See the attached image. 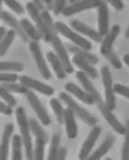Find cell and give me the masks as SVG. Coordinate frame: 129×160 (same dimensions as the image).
<instances>
[{
  "label": "cell",
  "mask_w": 129,
  "mask_h": 160,
  "mask_svg": "<svg viewBox=\"0 0 129 160\" xmlns=\"http://www.w3.org/2000/svg\"><path fill=\"white\" fill-rule=\"evenodd\" d=\"M121 28L119 24H114L102 39L100 46V52L102 56L107 59L110 64L117 69L122 68L121 61L115 53L113 46L120 33Z\"/></svg>",
  "instance_id": "6da1fadb"
},
{
  "label": "cell",
  "mask_w": 129,
  "mask_h": 160,
  "mask_svg": "<svg viewBox=\"0 0 129 160\" xmlns=\"http://www.w3.org/2000/svg\"><path fill=\"white\" fill-rule=\"evenodd\" d=\"M16 117L20 133L21 134V138L26 152V156L28 160H32L33 154L32 138L30 134L31 128L25 110L23 107L17 108L16 111Z\"/></svg>",
  "instance_id": "7a4b0ae2"
},
{
  "label": "cell",
  "mask_w": 129,
  "mask_h": 160,
  "mask_svg": "<svg viewBox=\"0 0 129 160\" xmlns=\"http://www.w3.org/2000/svg\"><path fill=\"white\" fill-rule=\"evenodd\" d=\"M26 10L36 24V27L41 39L45 42L50 43L52 37L55 34L48 27L46 23L44 21L41 14V10L33 1H29L27 3L26 5Z\"/></svg>",
  "instance_id": "3957f363"
},
{
  "label": "cell",
  "mask_w": 129,
  "mask_h": 160,
  "mask_svg": "<svg viewBox=\"0 0 129 160\" xmlns=\"http://www.w3.org/2000/svg\"><path fill=\"white\" fill-rule=\"evenodd\" d=\"M60 99L68 105L73 110L74 114L81 119L82 121L88 126H95L97 124V119L93 114L81 106L73 98L66 92H61L59 95Z\"/></svg>",
  "instance_id": "277c9868"
},
{
  "label": "cell",
  "mask_w": 129,
  "mask_h": 160,
  "mask_svg": "<svg viewBox=\"0 0 129 160\" xmlns=\"http://www.w3.org/2000/svg\"><path fill=\"white\" fill-rule=\"evenodd\" d=\"M100 74L104 88L105 104L109 109L112 111L116 108L117 102L112 75L109 68L107 66H102L100 69Z\"/></svg>",
  "instance_id": "5b68a950"
},
{
  "label": "cell",
  "mask_w": 129,
  "mask_h": 160,
  "mask_svg": "<svg viewBox=\"0 0 129 160\" xmlns=\"http://www.w3.org/2000/svg\"><path fill=\"white\" fill-rule=\"evenodd\" d=\"M54 26L57 31L59 32L63 36L67 38L75 45L80 47L87 51H90L92 48L91 42L76 32L71 29L69 27L62 21H57L54 23Z\"/></svg>",
  "instance_id": "8992f818"
},
{
  "label": "cell",
  "mask_w": 129,
  "mask_h": 160,
  "mask_svg": "<svg viewBox=\"0 0 129 160\" xmlns=\"http://www.w3.org/2000/svg\"><path fill=\"white\" fill-rule=\"evenodd\" d=\"M29 50L32 53L37 68L42 77L46 80L50 79L51 78V73L47 65L46 62L44 59L41 49L38 42L33 41L29 43Z\"/></svg>",
  "instance_id": "52a82bcc"
},
{
  "label": "cell",
  "mask_w": 129,
  "mask_h": 160,
  "mask_svg": "<svg viewBox=\"0 0 129 160\" xmlns=\"http://www.w3.org/2000/svg\"><path fill=\"white\" fill-rule=\"evenodd\" d=\"M25 95L30 107L35 112L42 124L44 126L49 125L51 122V118L43 105L42 104L40 100L37 97L36 95L34 92L28 90Z\"/></svg>",
  "instance_id": "ba28073f"
},
{
  "label": "cell",
  "mask_w": 129,
  "mask_h": 160,
  "mask_svg": "<svg viewBox=\"0 0 129 160\" xmlns=\"http://www.w3.org/2000/svg\"><path fill=\"white\" fill-rule=\"evenodd\" d=\"M102 3V0H79L64 9L62 14L66 17H69L84 11L97 8Z\"/></svg>",
  "instance_id": "9c48e42d"
},
{
  "label": "cell",
  "mask_w": 129,
  "mask_h": 160,
  "mask_svg": "<svg viewBox=\"0 0 129 160\" xmlns=\"http://www.w3.org/2000/svg\"><path fill=\"white\" fill-rule=\"evenodd\" d=\"M50 43L51 44L57 55L63 64L66 73L72 74L74 72V69L69 58L68 54L67 53V49L66 46L57 35L52 37Z\"/></svg>",
  "instance_id": "30bf717a"
},
{
  "label": "cell",
  "mask_w": 129,
  "mask_h": 160,
  "mask_svg": "<svg viewBox=\"0 0 129 160\" xmlns=\"http://www.w3.org/2000/svg\"><path fill=\"white\" fill-rule=\"evenodd\" d=\"M102 131V129L100 126L96 125L93 126V129L90 131L81 147L78 155V158L80 160H84L88 158L97 141L99 138Z\"/></svg>",
  "instance_id": "8fae6325"
},
{
  "label": "cell",
  "mask_w": 129,
  "mask_h": 160,
  "mask_svg": "<svg viewBox=\"0 0 129 160\" xmlns=\"http://www.w3.org/2000/svg\"><path fill=\"white\" fill-rule=\"evenodd\" d=\"M97 105L100 114H102L108 125L118 134L124 135L126 131L125 126H123L122 123L117 120L114 114L112 113V111L106 107L105 102H103Z\"/></svg>",
  "instance_id": "7c38bea8"
},
{
  "label": "cell",
  "mask_w": 129,
  "mask_h": 160,
  "mask_svg": "<svg viewBox=\"0 0 129 160\" xmlns=\"http://www.w3.org/2000/svg\"><path fill=\"white\" fill-rule=\"evenodd\" d=\"M21 83L27 88L34 89L38 92L47 96L53 95L54 90L51 86L47 85L43 82L38 81L34 78L29 77L27 75H23L20 78Z\"/></svg>",
  "instance_id": "4fadbf2b"
},
{
  "label": "cell",
  "mask_w": 129,
  "mask_h": 160,
  "mask_svg": "<svg viewBox=\"0 0 129 160\" xmlns=\"http://www.w3.org/2000/svg\"><path fill=\"white\" fill-rule=\"evenodd\" d=\"M76 75L79 82L81 83L84 90L94 98L96 104H99L104 102L99 92L95 88L91 80L89 79L88 75L81 70L78 71L76 73Z\"/></svg>",
  "instance_id": "5bb4252c"
},
{
  "label": "cell",
  "mask_w": 129,
  "mask_h": 160,
  "mask_svg": "<svg viewBox=\"0 0 129 160\" xmlns=\"http://www.w3.org/2000/svg\"><path fill=\"white\" fill-rule=\"evenodd\" d=\"M97 8L98 32L102 37L105 36L109 31V12L107 3L102 0Z\"/></svg>",
  "instance_id": "9a60e30c"
},
{
  "label": "cell",
  "mask_w": 129,
  "mask_h": 160,
  "mask_svg": "<svg viewBox=\"0 0 129 160\" xmlns=\"http://www.w3.org/2000/svg\"><path fill=\"white\" fill-rule=\"evenodd\" d=\"M70 23L71 26L76 31L84 36L88 37L93 41L96 42L102 41L103 37L100 34V33L85 24L84 22L79 20H73L71 21Z\"/></svg>",
  "instance_id": "2e32d148"
},
{
  "label": "cell",
  "mask_w": 129,
  "mask_h": 160,
  "mask_svg": "<svg viewBox=\"0 0 129 160\" xmlns=\"http://www.w3.org/2000/svg\"><path fill=\"white\" fill-rule=\"evenodd\" d=\"M64 88L67 92L73 95L85 104L91 105L95 104V100L92 96L85 90H83L79 87L76 84L72 82H67L64 86Z\"/></svg>",
  "instance_id": "e0dca14e"
},
{
  "label": "cell",
  "mask_w": 129,
  "mask_h": 160,
  "mask_svg": "<svg viewBox=\"0 0 129 160\" xmlns=\"http://www.w3.org/2000/svg\"><path fill=\"white\" fill-rule=\"evenodd\" d=\"M74 115L73 110L69 107L64 110V122L66 125L67 136L70 140L75 139L78 135V126Z\"/></svg>",
  "instance_id": "ac0fdd59"
},
{
  "label": "cell",
  "mask_w": 129,
  "mask_h": 160,
  "mask_svg": "<svg viewBox=\"0 0 129 160\" xmlns=\"http://www.w3.org/2000/svg\"><path fill=\"white\" fill-rule=\"evenodd\" d=\"M73 63L78 68L81 69L88 75L89 77L95 79L99 77V73L97 72V69L94 67V66L91 64L86 59L82 57L78 54H74L72 58Z\"/></svg>",
  "instance_id": "d6986e66"
},
{
  "label": "cell",
  "mask_w": 129,
  "mask_h": 160,
  "mask_svg": "<svg viewBox=\"0 0 129 160\" xmlns=\"http://www.w3.org/2000/svg\"><path fill=\"white\" fill-rule=\"evenodd\" d=\"M116 142L114 136L109 135L106 136L100 146L94 152L89 158V160H100L109 152Z\"/></svg>",
  "instance_id": "ffe728a7"
},
{
  "label": "cell",
  "mask_w": 129,
  "mask_h": 160,
  "mask_svg": "<svg viewBox=\"0 0 129 160\" xmlns=\"http://www.w3.org/2000/svg\"><path fill=\"white\" fill-rule=\"evenodd\" d=\"M14 131L13 124H7L5 127L2 134V138L0 147V159L6 160L7 158L9 150L10 141L12 133Z\"/></svg>",
  "instance_id": "44dd1931"
},
{
  "label": "cell",
  "mask_w": 129,
  "mask_h": 160,
  "mask_svg": "<svg viewBox=\"0 0 129 160\" xmlns=\"http://www.w3.org/2000/svg\"><path fill=\"white\" fill-rule=\"evenodd\" d=\"M1 18L3 22L12 27V29H13L23 40L24 41H28V37L22 30L19 22H18L17 19L11 13L6 11H2L1 12Z\"/></svg>",
  "instance_id": "7402d4cb"
},
{
  "label": "cell",
  "mask_w": 129,
  "mask_h": 160,
  "mask_svg": "<svg viewBox=\"0 0 129 160\" xmlns=\"http://www.w3.org/2000/svg\"><path fill=\"white\" fill-rule=\"evenodd\" d=\"M47 58L53 68L57 77L60 80H63L66 77V70L60 59L57 54L52 51H49L47 53Z\"/></svg>",
  "instance_id": "603a6c76"
},
{
  "label": "cell",
  "mask_w": 129,
  "mask_h": 160,
  "mask_svg": "<svg viewBox=\"0 0 129 160\" xmlns=\"http://www.w3.org/2000/svg\"><path fill=\"white\" fill-rule=\"evenodd\" d=\"M66 47L67 51H68L69 52L74 54L79 55L93 66L97 64L99 62V59L97 58L95 55L89 53L88 51H87L80 47L77 46L76 45L67 44Z\"/></svg>",
  "instance_id": "cb8c5ba5"
},
{
  "label": "cell",
  "mask_w": 129,
  "mask_h": 160,
  "mask_svg": "<svg viewBox=\"0 0 129 160\" xmlns=\"http://www.w3.org/2000/svg\"><path fill=\"white\" fill-rule=\"evenodd\" d=\"M19 23L22 30L28 38H30L33 41L36 42L41 39L36 27L33 26L27 19H22Z\"/></svg>",
  "instance_id": "d4e9b609"
},
{
  "label": "cell",
  "mask_w": 129,
  "mask_h": 160,
  "mask_svg": "<svg viewBox=\"0 0 129 160\" xmlns=\"http://www.w3.org/2000/svg\"><path fill=\"white\" fill-rule=\"evenodd\" d=\"M22 138L18 135L13 136L12 143V159L20 160L22 159Z\"/></svg>",
  "instance_id": "484cf974"
},
{
  "label": "cell",
  "mask_w": 129,
  "mask_h": 160,
  "mask_svg": "<svg viewBox=\"0 0 129 160\" xmlns=\"http://www.w3.org/2000/svg\"><path fill=\"white\" fill-rule=\"evenodd\" d=\"M61 144V136L58 133L54 134L52 138L48 156L47 158L48 160H57L59 150L60 149Z\"/></svg>",
  "instance_id": "4316f807"
},
{
  "label": "cell",
  "mask_w": 129,
  "mask_h": 160,
  "mask_svg": "<svg viewBox=\"0 0 129 160\" xmlns=\"http://www.w3.org/2000/svg\"><path fill=\"white\" fill-rule=\"evenodd\" d=\"M16 34V32L13 29H10L7 31L6 34L1 39V56H5L7 53L8 49L11 46L14 41Z\"/></svg>",
  "instance_id": "83f0119b"
},
{
  "label": "cell",
  "mask_w": 129,
  "mask_h": 160,
  "mask_svg": "<svg viewBox=\"0 0 129 160\" xmlns=\"http://www.w3.org/2000/svg\"><path fill=\"white\" fill-rule=\"evenodd\" d=\"M48 141L42 138H36L34 142V159L43 160L45 145Z\"/></svg>",
  "instance_id": "f1b7e54d"
},
{
  "label": "cell",
  "mask_w": 129,
  "mask_h": 160,
  "mask_svg": "<svg viewBox=\"0 0 129 160\" xmlns=\"http://www.w3.org/2000/svg\"><path fill=\"white\" fill-rule=\"evenodd\" d=\"M50 105L59 123L63 124L65 110L63 109L61 102L56 98H52L50 101Z\"/></svg>",
  "instance_id": "f546056e"
},
{
  "label": "cell",
  "mask_w": 129,
  "mask_h": 160,
  "mask_svg": "<svg viewBox=\"0 0 129 160\" xmlns=\"http://www.w3.org/2000/svg\"><path fill=\"white\" fill-rule=\"evenodd\" d=\"M31 130L36 138H42L48 141V135L46 131L42 128L35 119H31L29 121Z\"/></svg>",
  "instance_id": "4dcf8cb0"
},
{
  "label": "cell",
  "mask_w": 129,
  "mask_h": 160,
  "mask_svg": "<svg viewBox=\"0 0 129 160\" xmlns=\"http://www.w3.org/2000/svg\"><path fill=\"white\" fill-rule=\"evenodd\" d=\"M1 72H21L24 70V66L17 62H1L0 63Z\"/></svg>",
  "instance_id": "1f68e13d"
},
{
  "label": "cell",
  "mask_w": 129,
  "mask_h": 160,
  "mask_svg": "<svg viewBox=\"0 0 129 160\" xmlns=\"http://www.w3.org/2000/svg\"><path fill=\"white\" fill-rule=\"evenodd\" d=\"M1 87L10 92H15L17 94L25 95L28 91L27 88L24 85L22 84H16L15 82H7L4 84Z\"/></svg>",
  "instance_id": "d6a6232c"
},
{
  "label": "cell",
  "mask_w": 129,
  "mask_h": 160,
  "mask_svg": "<svg viewBox=\"0 0 129 160\" xmlns=\"http://www.w3.org/2000/svg\"><path fill=\"white\" fill-rule=\"evenodd\" d=\"M125 128V140L122 147L121 155L122 160H129V120L127 121Z\"/></svg>",
  "instance_id": "836d02e7"
},
{
  "label": "cell",
  "mask_w": 129,
  "mask_h": 160,
  "mask_svg": "<svg viewBox=\"0 0 129 160\" xmlns=\"http://www.w3.org/2000/svg\"><path fill=\"white\" fill-rule=\"evenodd\" d=\"M5 5L15 12L17 15H22L24 12V9L21 5H20L17 0H1Z\"/></svg>",
  "instance_id": "e575fe53"
},
{
  "label": "cell",
  "mask_w": 129,
  "mask_h": 160,
  "mask_svg": "<svg viewBox=\"0 0 129 160\" xmlns=\"http://www.w3.org/2000/svg\"><path fill=\"white\" fill-rule=\"evenodd\" d=\"M66 2L67 0H53L49 9L53 11L54 15H59L66 8Z\"/></svg>",
  "instance_id": "d590c367"
},
{
  "label": "cell",
  "mask_w": 129,
  "mask_h": 160,
  "mask_svg": "<svg viewBox=\"0 0 129 160\" xmlns=\"http://www.w3.org/2000/svg\"><path fill=\"white\" fill-rule=\"evenodd\" d=\"M0 92L1 97L2 98L3 100H5V102H6L7 104L10 105L11 107H14L16 105L17 101L15 98L10 94V92H8V90L5 89V88L1 87Z\"/></svg>",
  "instance_id": "8d00e7d4"
},
{
  "label": "cell",
  "mask_w": 129,
  "mask_h": 160,
  "mask_svg": "<svg viewBox=\"0 0 129 160\" xmlns=\"http://www.w3.org/2000/svg\"><path fill=\"white\" fill-rule=\"evenodd\" d=\"M114 89L115 93L129 100V87L120 83L115 84Z\"/></svg>",
  "instance_id": "74e56055"
},
{
  "label": "cell",
  "mask_w": 129,
  "mask_h": 160,
  "mask_svg": "<svg viewBox=\"0 0 129 160\" xmlns=\"http://www.w3.org/2000/svg\"><path fill=\"white\" fill-rule=\"evenodd\" d=\"M0 79L3 82H15L18 80V76L14 73H1Z\"/></svg>",
  "instance_id": "f35d334b"
},
{
  "label": "cell",
  "mask_w": 129,
  "mask_h": 160,
  "mask_svg": "<svg viewBox=\"0 0 129 160\" xmlns=\"http://www.w3.org/2000/svg\"><path fill=\"white\" fill-rule=\"evenodd\" d=\"M107 3H109L117 11H122L124 9V5L122 0H104Z\"/></svg>",
  "instance_id": "ab89813d"
},
{
  "label": "cell",
  "mask_w": 129,
  "mask_h": 160,
  "mask_svg": "<svg viewBox=\"0 0 129 160\" xmlns=\"http://www.w3.org/2000/svg\"><path fill=\"white\" fill-rule=\"evenodd\" d=\"M12 107L9 105L6 104L2 102H0V111L1 113L6 116H10L12 114Z\"/></svg>",
  "instance_id": "60d3db41"
},
{
  "label": "cell",
  "mask_w": 129,
  "mask_h": 160,
  "mask_svg": "<svg viewBox=\"0 0 129 160\" xmlns=\"http://www.w3.org/2000/svg\"><path fill=\"white\" fill-rule=\"evenodd\" d=\"M67 155V150L66 147H61L57 155V160H65Z\"/></svg>",
  "instance_id": "b9f144b4"
},
{
  "label": "cell",
  "mask_w": 129,
  "mask_h": 160,
  "mask_svg": "<svg viewBox=\"0 0 129 160\" xmlns=\"http://www.w3.org/2000/svg\"><path fill=\"white\" fill-rule=\"evenodd\" d=\"M33 2L38 6L41 10H43L44 8V3L43 0H32Z\"/></svg>",
  "instance_id": "7bdbcfd3"
},
{
  "label": "cell",
  "mask_w": 129,
  "mask_h": 160,
  "mask_svg": "<svg viewBox=\"0 0 129 160\" xmlns=\"http://www.w3.org/2000/svg\"><path fill=\"white\" fill-rule=\"evenodd\" d=\"M123 61L125 64L129 68V54H125L123 56Z\"/></svg>",
  "instance_id": "ee69618b"
},
{
  "label": "cell",
  "mask_w": 129,
  "mask_h": 160,
  "mask_svg": "<svg viewBox=\"0 0 129 160\" xmlns=\"http://www.w3.org/2000/svg\"><path fill=\"white\" fill-rule=\"evenodd\" d=\"M7 32L6 31V29L5 27L1 26L0 28V35H1V39H2L3 37L6 34Z\"/></svg>",
  "instance_id": "f6af8a7d"
},
{
  "label": "cell",
  "mask_w": 129,
  "mask_h": 160,
  "mask_svg": "<svg viewBox=\"0 0 129 160\" xmlns=\"http://www.w3.org/2000/svg\"><path fill=\"white\" fill-rule=\"evenodd\" d=\"M43 1L44 2V5H47V6H48V8H49L50 6L52 5V0H43Z\"/></svg>",
  "instance_id": "bcb514c9"
},
{
  "label": "cell",
  "mask_w": 129,
  "mask_h": 160,
  "mask_svg": "<svg viewBox=\"0 0 129 160\" xmlns=\"http://www.w3.org/2000/svg\"><path fill=\"white\" fill-rule=\"evenodd\" d=\"M125 37H127V38H129V25L125 32Z\"/></svg>",
  "instance_id": "7dc6e473"
},
{
  "label": "cell",
  "mask_w": 129,
  "mask_h": 160,
  "mask_svg": "<svg viewBox=\"0 0 129 160\" xmlns=\"http://www.w3.org/2000/svg\"><path fill=\"white\" fill-rule=\"evenodd\" d=\"M76 0H69V2L71 3H74L76 2Z\"/></svg>",
  "instance_id": "c3c4849f"
}]
</instances>
